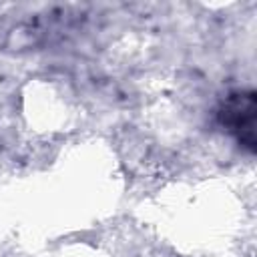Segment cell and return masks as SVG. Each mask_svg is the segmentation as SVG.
<instances>
[{"mask_svg": "<svg viewBox=\"0 0 257 257\" xmlns=\"http://www.w3.org/2000/svg\"><path fill=\"white\" fill-rule=\"evenodd\" d=\"M221 122L225 128L235 135L239 145L247 151H255V92L239 90L229 94L223 110Z\"/></svg>", "mask_w": 257, "mask_h": 257, "instance_id": "6da1fadb", "label": "cell"}]
</instances>
